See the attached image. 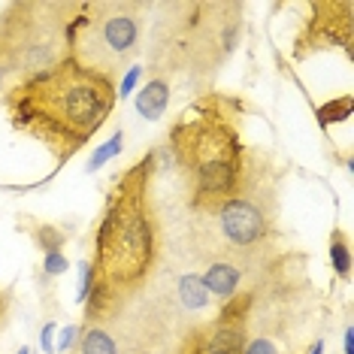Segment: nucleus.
Listing matches in <instances>:
<instances>
[{"label":"nucleus","instance_id":"obj_14","mask_svg":"<svg viewBox=\"0 0 354 354\" xmlns=\"http://www.w3.org/2000/svg\"><path fill=\"white\" fill-rule=\"evenodd\" d=\"M179 300H182V306L188 312H203L212 297H209V291H206V285H203V279L200 276H182L179 279Z\"/></svg>","mask_w":354,"mask_h":354},{"label":"nucleus","instance_id":"obj_22","mask_svg":"<svg viewBox=\"0 0 354 354\" xmlns=\"http://www.w3.org/2000/svg\"><path fill=\"white\" fill-rule=\"evenodd\" d=\"M345 354H354V336H351V327L345 330Z\"/></svg>","mask_w":354,"mask_h":354},{"label":"nucleus","instance_id":"obj_17","mask_svg":"<svg viewBox=\"0 0 354 354\" xmlns=\"http://www.w3.org/2000/svg\"><path fill=\"white\" fill-rule=\"evenodd\" d=\"M118 151H122V131H115V136H112L106 146L94 151V158H91V164H88V170H97V167H103L109 158H115Z\"/></svg>","mask_w":354,"mask_h":354},{"label":"nucleus","instance_id":"obj_16","mask_svg":"<svg viewBox=\"0 0 354 354\" xmlns=\"http://www.w3.org/2000/svg\"><path fill=\"white\" fill-rule=\"evenodd\" d=\"M351 109H354L351 94H342L339 100H330V103H324V106H318V124L321 127L339 124V122H345V118H351Z\"/></svg>","mask_w":354,"mask_h":354},{"label":"nucleus","instance_id":"obj_21","mask_svg":"<svg viewBox=\"0 0 354 354\" xmlns=\"http://www.w3.org/2000/svg\"><path fill=\"white\" fill-rule=\"evenodd\" d=\"M73 336H76V327H67V330L61 333V348H64V351H67V345L73 342Z\"/></svg>","mask_w":354,"mask_h":354},{"label":"nucleus","instance_id":"obj_19","mask_svg":"<svg viewBox=\"0 0 354 354\" xmlns=\"http://www.w3.org/2000/svg\"><path fill=\"white\" fill-rule=\"evenodd\" d=\"M142 76V67H131V73L124 76V82H122V88H118V97H122V94H131L133 91V85H136V79Z\"/></svg>","mask_w":354,"mask_h":354},{"label":"nucleus","instance_id":"obj_8","mask_svg":"<svg viewBox=\"0 0 354 354\" xmlns=\"http://www.w3.org/2000/svg\"><path fill=\"white\" fill-rule=\"evenodd\" d=\"M248 306H252V288H243L236 297L221 303V312H215V318L191 327L176 354H243Z\"/></svg>","mask_w":354,"mask_h":354},{"label":"nucleus","instance_id":"obj_1","mask_svg":"<svg viewBox=\"0 0 354 354\" xmlns=\"http://www.w3.org/2000/svg\"><path fill=\"white\" fill-rule=\"evenodd\" d=\"M155 151L133 160L106 188V200L91 230V297L85 327H103L112 312L146 288L158 267L160 230L155 212Z\"/></svg>","mask_w":354,"mask_h":354},{"label":"nucleus","instance_id":"obj_5","mask_svg":"<svg viewBox=\"0 0 354 354\" xmlns=\"http://www.w3.org/2000/svg\"><path fill=\"white\" fill-rule=\"evenodd\" d=\"M151 37V64L167 73L215 76L243 37V3H164Z\"/></svg>","mask_w":354,"mask_h":354},{"label":"nucleus","instance_id":"obj_6","mask_svg":"<svg viewBox=\"0 0 354 354\" xmlns=\"http://www.w3.org/2000/svg\"><path fill=\"white\" fill-rule=\"evenodd\" d=\"M79 0H15L0 6V94L70 58Z\"/></svg>","mask_w":354,"mask_h":354},{"label":"nucleus","instance_id":"obj_15","mask_svg":"<svg viewBox=\"0 0 354 354\" xmlns=\"http://www.w3.org/2000/svg\"><path fill=\"white\" fill-rule=\"evenodd\" d=\"M330 261H333V270L339 279L351 276V248H348V239H345L342 230L330 233Z\"/></svg>","mask_w":354,"mask_h":354},{"label":"nucleus","instance_id":"obj_7","mask_svg":"<svg viewBox=\"0 0 354 354\" xmlns=\"http://www.w3.org/2000/svg\"><path fill=\"white\" fill-rule=\"evenodd\" d=\"M140 0H79L70 25V58L82 67L118 79L140 55L142 12Z\"/></svg>","mask_w":354,"mask_h":354},{"label":"nucleus","instance_id":"obj_13","mask_svg":"<svg viewBox=\"0 0 354 354\" xmlns=\"http://www.w3.org/2000/svg\"><path fill=\"white\" fill-rule=\"evenodd\" d=\"M25 230L30 233V239L37 243V248L43 254H52V252H61L64 245H67V233L61 227H55V224H39V221H28Z\"/></svg>","mask_w":354,"mask_h":354},{"label":"nucleus","instance_id":"obj_10","mask_svg":"<svg viewBox=\"0 0 354 354\" xmlns=\"http://www.w3.org/2000/svg\"><path fill=\"white\" fill-rule=\"evenodd\" d=\"M200 279H203L209 297L221 303H227L230 297L243 291V267H236L233 261H224V257H212Z\"/></svg>","mask_w":354,"mask_h":354},{"label":"nucleus","instance_id":"obj_12","mask_svg":"<svg viewBox=\"0 0 354 354\" xmlns=\"http://www.w3.org/2000/svg\"><path fill=\"white\" fill-rule=\"evenodd\" d=\"M76 354H122V348L106 327H85L76 342Z\"/></svg>","mask_w":354,"mask_h":354},{"label":"nucleus","instance_id":"obj_18","mask_svg":"<svg viewBox=\"0 0 354 354\" xmlns=\"http://www.w3.org/2000/svg\"><path fill=\"white\" fill-rule=\"evenodd\" d=\"M67 257L64 252H52V254H43V272L46 276H61V272H67Z\"/></svg>","mask_w":354,"mask_h":354},{"label":"nucleus","instance_id":"obj_4","mask_svg":"<svg viewBox=\"0 0 354 354\" xmlns=\"http://www.w3.org/2000/svg\"><path fill=\"white\" fill-rule=\"evenodd\" d=\"M279 185L281 173L267 151L245 149L236 191L209 218H197L215 224V257L233 261L236 267L270 261L279 224Z\"/></svg>","mask_w":354,"mask_h":354},{"label":"nucleus","instance_id":"obj_24","mask_svg":"<svg viewBox=\"0 0 354 354\" xmlns=\"http://www.w3.org/2000/svg\"><path fill=\"white\" fill-rule=\"evenodd\" d=\"M19 354H30V351H28V348H21V351H19Z\"/></svg>","mask_w":354,"mask_h":354},{"label":"nucleus","instance_id":"obj_11","mask_svg":"<svg viewBox=\"0 0 354 354\" xmlns=\"http://www.w3.org/2000/svg\"><path fill=\"white\" fill-rule=\"evenodd\" d=\"M167 103H170V79L167 76H151L146 88L136 94V112L149 122H158L164 115Z\"/></svg>","mask_w":354,"mask_h":354},{"label":"nucleus","instance_id":"obj_23","mask_svg":"<svg viewBox=\"0 0 354 354\" xmlns=\"http://www.w3.org/2000/svg\"><path fill=\"white\" fill-rule=\"evenodd\" d=\"M321 348H324V345H321V339H318L315 345H312V351H309V354H321Z\"/></svg>","mask_w":354,"mask_h":354},{"label":"nucleus","instance_id":"obj_3","mask_svg":"<svg viewBox=\"0 0 354 354\" xmlns=\"http://www.w3.org/2000/svg\"><path fill=\"white\" fill-rule=\"evenodd\" d=\"M167 149L188 179L191 212L197 218H209L236 191L239 173H243L245 146L239 142V122L233 115V103L215 94L200 97L170 127Z\"/></svg>","mask_w":354,"mask_h":354},{"label":"nucleus","instance_id":"obj_2","mask_svg":"<svg viewBox=\"0 0 354 354\" xmlns=\"http://www.w3.org/2000/svg\"><path fill=\"white\" fill-rule=\"evenodd\" d=\"M0 100L10 124L39 142L52 155L55 170H61L109 122L118 103V85L67 58L28 82L12 85Z\"/></svg>","mask_w":354,"mask_h":354},{"label":"nucleus","instance_id":"obj_9","mask_svg":"<svg viewBox=\"0 0 354 354\" xmlns=\"http://www.w3.org/2000/svg\"><path fill=\"white\" fill-rule=\"evenodd\" d=\"M354 3L351 0H318L309 3V19L294 39V61H306L309 55L342 49L345 58H354L351 37Z\"/></svg>","mask_w":354,"mask_h":354},{"label":"nucleus","instance_id":"obj_20","mask_svg":"<svg viewBox=\"0 0 354 354\" xmlns=\"http://www.w3.org/2000/svg\"><path fill=\"white\" fill-rule=\"evenodd\" d=\"M6 312H10V297L0 294V327L6 324Z\"/></svg>","mask_w":354,"mask_h":354}]
</instances>
